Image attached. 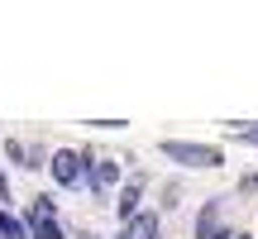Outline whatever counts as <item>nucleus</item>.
<instances>
[{
    "mask_svg": "<svg viewBox=\"0 0 258 239\" xmlns=\"http://www.w3.org/2000/svg\"><path fill=\"white\" fill-rule=\"evenodd\" d=\"M163 153L172 158V163H182V167H220L225 163L220 148H211V144H186V139H163Z\"/></svg>",
    "mask_w": 258,
    "mask_h": 239,
    "instance_id": "nucleus-1",
    "label": "nucleus"
},
{
    "mask_svg": "<svg viewBox=\"0 0 258 239\" xmlns=\"http://www.w3.org/2000/svg\"><path fill=\"white\" fill-rule=\"evenodd\" d=\"M48 167H53V182L57 187H77V182H82V172H86V167H82V153H72V148H57Z\"/></svg>",
    "mask_w": 258,
    "mask_h": 239,
    "instance_id": "nucleus-2",
    "label": "nucleus"
},
{
    "mask_svg": "<svg viewBox=\"0 0 258 239\" xmlns=\"http://www.w3.org/2000/svg\"><path fill=\"white\" fill-rule=\"evenodd\" d=\"M86 182H91L96 192L115 187V182H120V163H115V158H96V163H86Z\"/></svg>",
    "mask_w": 258,
    "mask_h": 239,
    "instance_id": "nucleus-3",
    "label": "nucleus"
},
{
    "mask_svg": "<svg viewBox=\"0 0 258 239\" xmlns=\"http://www.w3.org/2000/svg\"><path fill=\"white\" fill-rule=\"evenodd\" d=\"M220 201H206L201 215H196V239H220Z\"/></svg>",
    "mask_w": 258,
    "mask_h": 239,
    "instance_id": "nucleus-4",
    "label": "nucleus"
},
{
    "mask_svg": "<svg viewBox=\"0 0 258 239\" xmlns=\"http://www.w3.org/2000/svg\"><path fill=\"white\" fill-rule=\"evenodd\" d=\"M124 239H158V215H153V211H139L134 220H129Z\"/></svg>",
    "mask_w": 258,
    "mask_h": 239,
    "instance_id": "nucleus-5",
    "label": "nucleus"
},
{
    "mask_svg": "<svg viewBox=\"0 0 258 239\" xmlns=\"http://www.w3.org/2000/svg\"><path fill=\"white\" fill-rule=\"evenodd\" d=\"M139 192H144V182H129L124 192H120V201H115V211H120L124 220H134V215H139Z\"/></svg>",
    "mask_w": 258,
    "mask_h": 239,
    "instance_id": "nucleus-6",
    "label": "nucleus"
},
{
    "mask_svg": "<svg viewBox=\"0 0 258 239\" xmlns=\"http://www.w3.org/2000/svg\"><path fill=\"white\" fill-rule=\"evenodd\" d=\"M0 239H29L24 220H15V215H10V211H0Z\"/></svg>",
    "mask_w": 258,
    "mask_h": 239,
    "instance_id": "nucleus-7",
    "label": "nucleus"
},
{
    "mask_svg": "<svg viewBox=\"0 0 258 239\" xmlns=\"http://www.w3.org/2000/svg\"><path fill=\"white\" fill-rule=\"evenodd\" d=\"M43 220H53V201H48V196H34V206H29V225H43Z\"/></svg>",
    "mask_w": 258,
    "mask_h": 239,
    "instance_id": "nucleus-8",
    "label": "nucleus"
},
{
    "mask_svg": "<svg viewBox=\"0 0 258 239\" xmlns=\"http://www.w3.org/2000/svg\"><path fill=\"white\" fill-rule=\"evenodd\" d=\"M34 239H62V225H57V220H43V225H34Z\"/></svg>",
    "mask_w": 258,
    "mask_h": 239,
    "instance_id": "nucleus-9",
    "label": "nucleus"
}]
</instances>
